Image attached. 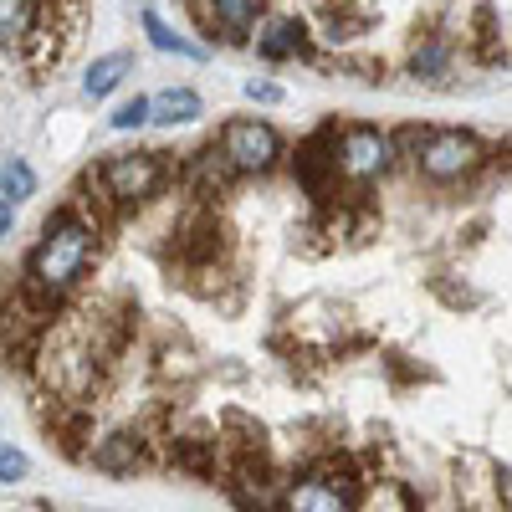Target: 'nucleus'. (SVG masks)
<instances>
[{
  "label": "nucleus",
  "instance_id": "obj_1",
  "mask_svg": "<svg viewBox=\"0 0 512 512\" xmlns=\"http://www.w3.org/2000/svg\"><path fill=\"white\" fill-rule=\"evenodd\" d=\"M93 251H98V221L82 216L77 205H62L47 216V226H41L26 267H21V287L41 308H57L62 297L88 277Z\"/></svg>",
  "mask_w": 512,
  "mask_h": 512
},
{
  "label": "nucleus",
  "instance_id": "obj_2",
  "mask_svg": "<svg viewBox=\"0 0 512 512\" xmlns=\"http://www.w3.org/2000/svg\"><path fill=\"white\" fill-rule=\"evenodd\" d=\"M410 159L431 185H461V180H472L492 154L477 134H461V128H425V139L415 144Z\"/></svg>",
  "mask_w": 512,
  "mask_h": 512
},
{
  "label": "nucleus",
  "instance_id": "obj_3",
  "mask_svg": "<svg viewBox=\"0 0 512 512\" xmlns=\"http://www.w3.org/2000/svg\"><path fill=\"white\" fill-rule=\"evenodd\" d=\"M93 180L108 200V210H128V205H144L149 195H159L164 185V159L159 149H134V154H113L93 169Z\"/></svg>",
  "mask_w": 512,
  "mask_h": 512
},
{
  "label": "nucleus",
  "instance_id": "obj_4",
  "mask_svg": "<svg viewBox=\"0 0 512 512\" xmlns=\"http://www.w3.org/2000/svg\"><path fill=\"white\" fill-rule=\"evenodd\" d=\"M395 159H400L395 134L369 128V123H349V128H338V139H333V169H338V180H349V185H369L379 175H390Z\"/></svg>",
  "mask_w": 512,
  "mask_h": 512
},
{
  "label": "nucleus",
  "instance_id": "obj_5",
  "mask_svg": "<svg viewBox=\"0 0 512 512\" xmlns=\"http://www.w3.org/2000/svg\"><path fill=\"white\" fill-rule=\"evenodd\" d=\"M216 149H221V159L236 169V175H267V169H277L282 154H287L282 134L272 123H262V118H231L221 128Z\"/></svg>",
  "mask_w": 512,
  "mask_h": 512
},
{
  "label": "nucleus",
  "instance_id": "obj_6",
  "mask_svg": "<svg viewBox=\"0 0 512 512\" xmlns=\"http://www.w3.org/2000/svg\"><path fill=\"white\" fill-rule=\"evenodd\" d=\"M354 507H359V487L333 482L328 472L292 477L282 487V502H277V512H354Z\"/></svg>",
  "mask_w": 512,
  "mask_h": 512
},
{
  "label": "nucleus",
  "instance_id": "obj_7",
  "mask_svg": "<svg viewBox=\"0 0 512 512\" xmlns=\"http://www.w3.org/2000/svg\"><path fill=\"white\" fill-rule=\"evenodd\" d=\"M256 52H262L267 62H282V57H313L308 26H297V21H272L262 36H256Z\"/></svg>",
  "mask_w": 512,
  "mask_h": 512
},
{
  "label": "nucleus",
  "instance_id": "obj_8",
  "mask_svg": "<svg viewBox=\"0 0 512 512\" xmlns=\"http://www.w3.org/2000/svg\"><path fill=\"white\" fill-rule=\"evenodd\" d=\"M93 466H103V472H134V466H144V436L139 431H113L93 446Z\"/></svg>",
  "mask_w": 512,
  "mask_h": 512
},
{
  "label": "nucleus",
  "instance_id": "obj_9",
  "mask_svg": "<svg viewBox=\"0 0 512 512\" xmlns=\"http://www.w3.org/2000/svg\"><path fill=\"white\" fill-rule=\"evenodd\" d=\"M36 16H41L36 0H0V47L21 52L36 31Z\"/></svg>",
  "mask_w": 512,
  "mask_h": 512
},
{
  "label": "nucleus",
  "instance_id": "obj_10",
  "mask_svg": "<svg viewBox=\"0 0 512 512\" xmlns=\"http://www.w3.org/2000/svg\"><path fill=\"white\" fill-rule=\"evenodd\" d=\"M262 6L267 0H205V11H210V26H221L231 41H241L246 36V26L262 16Z\"/></svg>",
  "mask_w": 512,
  "mask_h": 512
},
{
  "label": "nucleus",
  "instance_id": "obj_11",
  "mask_svg": "<svg viewBox=\"0 0 512 512\" xmlns=\"http://www.w3.org/2000/svg\"><path fill=\"white\" fill-rule=\"evenodd\" d=\"M195 113H200V93H190V88H169V93L149 98V118L154 123H190Z\"/></svg>",
  "mask_w": 512,
  "mask_h": 512
},
{
  "label": "nucleus",
  "instance_id": "obj_12",
  "mask_svg": "<svg viewBox=\"0 0 512 512\" xmlns=\"http://www.w3.org/2000/svg\"><path fill=\"white\" fill-rule=\"evenodd\" d=\"M123 72H128V57H103V62H93L88 77H82V93H88V98H108L118 82H123Z\"/></svg>",
  "mask_w": 512,
  "mask_h": 512
},
{
  "label": "nucleus",
  "instance_id": "obj_13",
  "mask_svg": "<svg viewBox=\"0 0 512 512\" xmlns=\"http://www.w3.org/2000/svg\"><path fill=\"white\" fill-rule=\"evenodd\" d=\"M0 190H6V200H11V205H16V200H26V195L36 190L31 164H26V159H11L6 169H0Z\"/></svg>",
  "mask_w": 512,
  "mask_h": 512
},
{
  "label": "nucleus",
  "instance_id": "obj_14",
  "mask_svg": "<svg viewBox=\"0 0 512 512\" xmlns=\"http://www.w3.org/2000/svg\"><path fill=\"white\" fill-rule=\"evenodd\" d=\"M144 31H149V41H154V47L159 52H180V57H195V47H190V41L185 36H175V31H169L154 11H144Z\"/></svg>",
  "mask_w": 512,
  "mask_h": 512
},
{
  "label": "nucleus",
  "instance_id": "obj_15",
  "mask_svg": "<svg viewBox=\"0 0 512 512\" xmlns=\"http://www.w3.org/2000/svg\"><path fill=\"white\" fill-rule=\"evenodd\" d=\"M410 67H415V77H436L446 67V41H425V47H415Z\"/></svg>",
  "mask_w": 512,
  "mask_h": 512
},
{
  "label": "nucleus",
  "instance_id": "obj_16",
  "mask_svg": "<svg viewBox=\"0 0 512 512\" xmlns=\"http://www.w3.org/2000/svg\"><path fill=\"white\" fill-rule=\"evenodd\" d=\"M21 477H26V456L0 441V482H21Z\"/></svg>",
  "mask_w": 512,
  "mask_h": 512
},
{
  "label": "nucleus",
  "instance_id": "obj_17",
  "mask_svg": "<svg viewBox=\"0 0 512 512\" xmlns=\"http://www.w3.org/2000/svg\"><path fill=\"white\" fill-rule=\"evenodd\" d=\"M139 123H149V98H134L113 113V128H139Z\"/></svg>",
  "mask_w": 512,
  "mask_h": 512
},
{
  "label": "nucleus",
  "instance_id": "obj_18",
  "mask_svg": "<svg viewBox=\"0 0 512 512\" xmlns=\"http://www.w3.org/2000/svg\"><path fill=\"white\" fill-rule=\"evenodd\" d=\"M246 93H251L256 103H277V98H282V88H277V82H256V77L246 82Z\"/></svg>",
  "mask_w": 512,
  "mask_h": 512
},
{
  "label": "nucleus",
  "instance_id": "obj_19",
  "mask_svg": "<svg viewBox=\"0 0 512 512\" xmlns=\"http://www.w3.org/2000/svg\"><path fill=\"white\" fill-rule=\"evenodd\" d=\"M11 226H16V205H11V200H0V241L11 236Z\"/></svg>",
  "mask_w": 512,
  "mask_h": 512
}]
</instances>
